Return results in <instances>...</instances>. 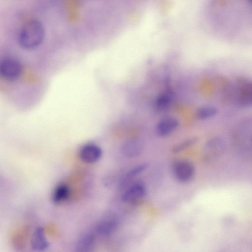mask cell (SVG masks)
<instances>
[{
  "label": "cell",
  "mask_w": 252,
  "mask_h": 252,
  "mask_svg": "<svg viewBox=\"0 0 252 252\" xmlns=\"http://www.w3.org/2000/svg\"><path fill=\"white\" fill-rule=\"evenodd\" d=\"M22 72V66L17 60L7 58L3 59L0 63V73L4 78L14 80L18 78Z\"/></svg>",
  "instance_id": "obj_2"
},
{
  "label": "cell",
  "mask_w": 252,
  "mask_h": 252,
  "mask_svg": "<svg viewBox=\"0 0 252 252\" xmlns=\"http://www.w3.org/2000/svg\"><path fill=\"white\" fill-rule=\"evenodd\" d=\"M31 246L32 250L35 251H43L47 249L49 243L47 240L43 227H36L31 237Z\"/></svg>",
  "instance_id": "obj_7"
},
{
  "label": "cell",
  "mask_w": 252,
  "mask_h": 252,
  "mask_svg": "<svg viewBox=\"0 0 252 252\" xmlns=\"http://www.w3.org/2000/svg\"><path fill=\"white\" fill-rule=\"evenodd\" d=\"M217 109L211 106H207L199 108L196 112V117L199 120H205L212 118L217 113Z\"/></svg>",
  "instance_id": "obj_15"
},
{
  "label": "cell",
  "mask_w": 252,
  "mask_h": 252,
  "mask_svg": "<svg viewBox=\"0 0 252 252\" xmlns=\"http://www.w3.org/2000/svg\"><path fill=\"white\" fill-rule=\"evenodd\" d=\"M237 103L242 107L252 106V81L243 80L238 87Z\"/></svg>",
  "instance_id": "obj_6"
},
{
  "label": "cell",
  "mask_w": 252,
  "mask_h": 252,
  "mask_svg": "<svg viewBox=\"0 0 252 252\" xmlns=\"http://www.w3.org/2000/svg\"><path fill=\"white\" fill-rule=\"evenodd\" d=\"M178 125V121L175 118H164L157 124L156 133L159 136H165L175 130Z\"/></svg>",
  "instance_id": "obj_10"
},
{
  "label": "cell",
  "mask_w": 252,
  "mask_h": 252,
  "mask_svg": "<svg viewBox=\"0 0 252 252\" xmlns=\"http://www.w3.org/2000/svg\"><path fill=\"white\" fill-rule=\"evenodd\" d=\"M147 167V164L143 163L132 169L122 178L120 184L121 186L123 187L126 186V185L127 183H128L135 176L144 171Z\"/></svg>",
  "instance_id": "obj_13"
},
{
  "label": "cell",
  "mask_w": 252,
  "mask_h": 252,
  "mask_svg": "<svg viewBox=\"0 0 252 252\" xmlns=\"http://www.w3.org/2000/svg\"><path fill=\"white\" fill-rule=\"evenodd\" d=\"M251 140H252V139H251Z\"/></svg>",
  "instance_id": "obj_18"
},
{
  "label": "cell",
  "mask_w": 252,
  "mask_h": 252,
  "mask_svg": "<svg viewBox=\"0 0 252 252\" xmlns=\"http://www.w3.org/2000/svg\"><path fill=\"white\" fill-rule=\"evenodd\" d=\"M143 149V145L140 141L137 139H130L122 144L121 151L124 156L133 158L140 155Z\"/></svg>",
  "instance_id": "obj_9"
},
{
  "label": "cell",
  "mask_w": 252,
  "mask_h": 252,
  "mask_svg": "<svg viewBox=\"0 0 252 252\" xmlns=\"http://www.w3.org/2000/svg\"><path fill=\"white\" fill-rule=\"evenodd\" d=\"M45 30L42 23L32 20L21 28L18 34L20 45L25 49L31 50L38 47L43 42Z\"/></svg>",
  "instance_id": "obj_1"
},
{
  "label": "cell",
  "mask_w": 252,
  "mask_h": 252,
  "mask_svg": "<svg viewBox=\"0 0 252 252\" xmlns=\"http://www.w3.org/2000/svg\"><path fill=\"white\" fill-rule=\"evenodd\" d=\"M172 101V95L168 92H164L158 95L156 100V108L162 110L168 107Z\"/></svg>",
  "instance_id": "obj_14"
},
{
  "label": "cell",
  "mask_w": 252,
  "mask_h": 252,
  "mask_svg": "<svg viewBox=\"0 0 252 252\" xmlns=\"http://www.w3.org/2000/svg\"><path fill=\"white\" fill-rule=\"evenodd\" d=\"M173 172L176 178L180 182H187L194 174L193 165L187 160H179L173 165Z\"/></svg>",
  "instance_id": "obj_3"
},
{
  "label": "cell",
  "mask_w": 252,
  "mask_h": 252,
  "mask_svg": "<svg viewBox=\"0 0 252 252\" xmlns=\"http://www.w3.org/2000/svg\"><path fill=\"white\" fill-rule=\"evenodd\" d=\"M146 188L141 182L132 185L122 195V199L126 202H130L145 196Z\"/></svg>",
  "instance_id": "obj_8"
},
{
  "label": "cell",
  "mask_w": 252,
  "mask_h": 252,
  "mask_svg": "<svg viewBox=\"0 0 252 252\" xmlns=\"http://www.w3.org/2000/svg\"><path fill=\"white\" fill-rule=\"evenodd\" d=\"M197 140V138L196 137L188 139L184 142H182V143L175 146L173 147L172 150L174 153L180 152L186 148L189 147V146L195 143Z\"/></svg>",
  "instance_id": "obj_16"
},
{
  "label": "cell",
  "mask_w": 252,
  "mask_h": 252,
  "mask_svg": "<svg viewBox=\"0 0 252 252\" xmlns=\"http://www.w3.org/2000/svg\"><path fill=\"white\" fill-rule=\"evenodd\" d=\"M119 225V220L113 215H107L98 221L95 226V231L102 236H109L113 233Z\"/></svg>",
  "instance_id": "obj_4"
},
{
  "label": "cell",
  "mask_w": 252,
  "mask_h": 252,
  "mask_svg": "<svg viewBox=\"0 0 252 252\" xmlns=\"http://www.w3.org/2000/svg\"><path fill=\"white\" fill-rule=\"evenodd\" d=\"M102 150L97 145L87 143L80 149L79 156L82 161L87 163H92L98 161L102 156Z\"/></svg>",
  "instance_id": "obj_5"
},
{
  "label": "cell",
  "mask_w": 252,
  "mask_h": 252,
  "mask_svg": "<svg viewBox=\"0 0 252 252\" xmlns=\"http://www.w3.org/2000/svg\"><path fill=\"white\" fill-rule=\"evenodd\" d=\"M94 237L91 232H86L79 237L75 245L76 251L78 252L89 251L93 246Z\"/></svg>",
  "instance_id": "obj_11"
},
{
  "label": "cell",
  "mask_w": 252,
  "mask_h": 252,
  "mask_svg": "<svg viewBox=\"0 0 252 252\" xmlns=\"http://www.w3.org/2000/svg\"><path fill=\"white\" fill-rule=\"evenodd\" d=\"M70 189L65 184H60L55 189L53 194V200L56 203H59L65 200L69 196Z\"/></svg>",
  "instance_id": "obj_12"
},
{
  "label": "cell",
  "mask_w": 252,
  "mask_h": 252,
  "mask_svg": "<svg viewBox=\"0 0 252 252\" xmlns=\"http://www.w3.org/2000/svg\"><path fill=\"white\" fill-rule=\"evenodd\" d=\"M249 0L252 3V0Z\"/></svg>",
  "instance_id": "obj_17"
}]
</instances>
